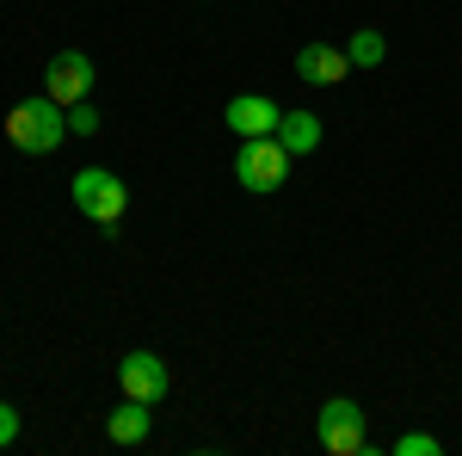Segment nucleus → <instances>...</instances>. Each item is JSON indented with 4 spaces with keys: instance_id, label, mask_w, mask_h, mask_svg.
Listing matches in <instances>:
<instances>
[{
    "instance_id": "nucleus-1",
    "label": "nucleus",
    "mask_w": 462,
    "mask_h": 456,
    "mask_svg": "<svg viewBox=\"0 0 462 456\" xmlns=\"http://www.w3.org/2000/svg\"><path fill=\"white\" fill-rule=\"evenodd\" d=\"M62 136H69V106H56L50 93L43 99H19L6 111V142L19 154H56Z\"/></svg>"
},
{
    "instance_id": "nucleus-2",
    "label": "nucleus",
    "mask_w": 462,
    "mask_h": 456,
    "mask_svg": "<svg viewBox=\"0 0 462 456\" xmlns=\"http://www.w3.org/2000/svg\"><path fill=\"white\" fill-rule=\"evenodd\" d=\"M69 198H74V210L93 216L99 228H117V222H124V210H130L124 179L106 173V167H80V173H74V185H69Z\"/></svg>"
},
{
    "instance_id": "nucleus-3",
    "label": "nucleus",
    "mask_w": 462,
    "mask_h": 456,
    "mask_svg": "<svg viewBox=\"0 0 462 456\" xmlns=\"http://www.w3.org/2000/svg\"><path fill=\"white\" fill-rule=\"evenodd\" d=\"M235 179H241V191H253V198L278 191L290 179V148L278 136H247L241 154H235Z\"/></svg>"
},
{
    "instance_id": "nucleus-4",
    "label": "nucleus",
    "mask_w": 462,
    "mask_h": 456,
    "mask_svg": "<svg viewBox=\"0 0 462 456\" xmlns=\"http://www.w3.org/2000/svg\"><path fill=\"white\" fill-rule=\"evenodd\" d=\"M315 432H320V451L327 456H370V432H364V407L333 395L327 407L315 414Z\"/></svg>"
},
{
    "instance_id": "nucleus-5",
    "label": "nucleus",
    "mask_w": 462,
    "mask_h": 456,
    "mask_svg": "<svg viewBox=\"0 0 462 456\" xmlns=\"http://www.w3.org/2000/svg\"><path fill=\"white\" fill-rule=\"evenodd\" d=\"M117 388L130 395V401H167V358H154V351H130L124 364H117Z\"/></svg>"
},
{
    "instance_id": "nucleus-6",
    "label": "nucleus",
    "mask_w": 462,
    "mask_h": 456,
    "mask_svg": "<svg viewBox=\"0 0 462 456\" xmlns=\"http://www.w3.org/2000/svg\"><path fill=\"white\" fill-rule=\"evenodd\" d=\"M43 93H50L56 106H80V99L93 93V62H87L80 50H62V56L43 69Z\"/></svg>"
},
{
    "instance_id": "nucleus-7",
    "label": "nucleus",
    "mask_w": 462,
    "mask_h": 456,
    "mask_svg": "<svg viewBox=\"0 0 462 456\" xmlns=\"http://www.w3.org/2000/svg\"><path fill=\"white\" fill-rule=\"evenodd\" d=\"M278 117H284V111L272 106L265 93H235L228 111H222V124H228L241 142H247V136H278Z\"/></svg>"
},
{
    "instance_id": "nucleus-8",
    "label": "nucleus",
    "mask_w": 462,
    "mask_h": 456,
    "mask_svg": "<svg viewBox=\"0 0 462 456\" xmlns=\"http://www.w3.org/2000/svg\"><path fill=\"white\" fill-rule=\"evenodd\" d=\"M296 74H302L309 87H339V80L352 74V56L333 50V43H302V50H296Z\"/></svg>"
},
{
    "instance_id": "nucleus-9",
    "label": "nucleus",
    "mask_w": 462,
    "mask_h": 456,
    "mask_svg": "<svg viewBox=\"0 0 462 456\" xmlns=\"http://www.w3.org/2000/svg\"><path fill=\"white\" fill-rule=\"evenodd\" d=\"M320 136H327V130H320V117H315V111H284V117H278V142L290 148V161L315 154Z\"/></svg>"
},
{
    "instance_id": "nucleus-10",
    "label": "nucleus",
    "mask_w": 462,
    "mask_h": 456,
    "mask_svg": "<svg viewBox=\"0 0 462 456\" xmlns=\"http://www.w3.org/2000/svg\"><path fill=\"white\" fill-rule=\"evenodd\" d=\"M148 432H154L148 401H130V395H124V407H117V414H106V438H111V444H143Z\"/></svg>"
},
{
    "instance_id": "nucleus-11",
    "label": "nucleus",
    "mask_w": 462,
    "mask_h": 456,
    "mask_svg": "<svg viewBox=\"0 0 462 456\" xmlns=\"http://www.w3.org/2000/svg\"><path fill=\"white\" fill-rule=\"evenodd\" d=\"M346 56H352V69H383L389 43H383V32H352L346 37Z\"/></svg>"
},
{
    "instance_id": "nucleus-12",
    "label": "nucleus",
    "mask_w": 462,
    "mask_h": 456,
    "mask_svg": "<svg viewBox=\"0 0 462 456\" xmlns=\"http://www.w3.org/2000/svg\"><path fill=\"white\" fill-rule=\"evenodd\" d=\"M394 456H444V444H438L431 432H401V438H394Z\"/></svg>"
},
{
    "instance_id": "nucleus-13",
    "label": "nucleus",
    "mask_w": 462,
    "mask_h": 456,
    "mask_svg": "<svg viewBox=\"0 0 462 456\" xmlns=\"http://www.w3.org/2000/svg\"><path fill=\"white\" fill-rule=\"evenodd\" d=\"M69 130H74V136H99V111L87 106V99H80V106H69Z\"/></svg>"
},
{
    "instance_id": "nucleus-14",
    "label": "nucleus",
    "mask_w": 462,
    "mask_h": 456,
    "mask_svg": "<svg viewBox=\"0 0 462 456\" xmlns=\"http://www.w3.org/2000/svg\"><path fill=\"white\" fill-rule=\"evenodd\" d=\"M13 438H19V407H13V401H0V451H6Z\"/></svg>"
}]
</instances>
